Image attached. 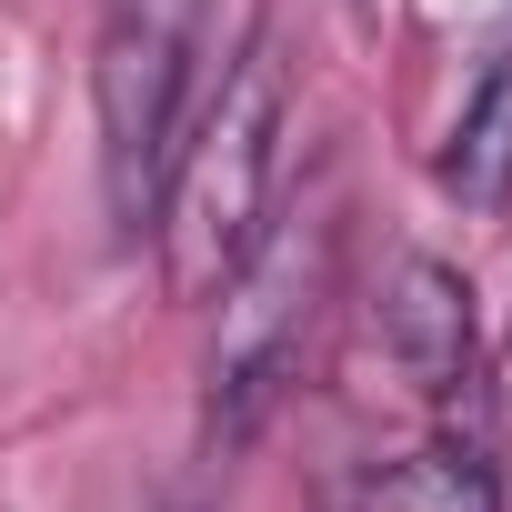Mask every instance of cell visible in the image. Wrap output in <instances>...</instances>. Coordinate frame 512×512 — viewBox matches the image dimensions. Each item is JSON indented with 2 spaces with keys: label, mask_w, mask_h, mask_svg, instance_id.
<instances>
[{
  "label": "cell",
  "mask_w": 512,
  "mask_h": 512,
  "mask_svg": "<svg viewBox=\"0 0 512 512\" xmlns=\"http://www.w3.org/2000/svg\"><path fill=\"white\" fill-rule=\"evenodd\" d=\"M282 141H292V71H282V41L251 31L201 121L181 131L171 171H161V201H151V231H161V272L181 302H211L241 262L251 241L272 231V191H282Z\"/></svg>",
  "instance_id": "obj_1"
},
{
  "label": "cell",
  "mask_w": 512,
  "mask_h": 512,
  "mask_svg": "<svg viewBox=\"0 0 512 512\" xmlns=\"http://www.w3.org/2000/svg\"><path fill=\"white\" fill-rule=\"evenodd\" d=\"M191 71H201V0H111L101 61H91V121H101V201L121 241L151 231L161 171L191 131L181 121Z\"/></svg>",
  "instance_id": "obj_2"
},
{
  "label": "cell",
  "mask_w": 512,
  "mask_h": 512,
  "mask_svg": "<svg viewBox=\"0 0 512 512\" xmlns=\"http://www.w3.org/2000/svg\"><path fill=\"white\" fill-rule=\"evenodd\" d=\"M332 292V221L322 211H282L251 262L211 292L221 302V342H211V452H241L251 422L282 402V382L302 372L312 312Z\"/></svg>",
  "instance_id": "obj_3"
},
{
  "label": "cell",
  "mask_w": 512,
  "mask_h": 512,
  "mask_svg": "<svg viewBox=\"0 0 512 512\" xmlns=\"http://www.w3.org/2000/svg\"><path fill=\"white\" fill-rule=\"evenodd\" d=\"M382 342L402 362V382L442 412H472L482 402V312H472V282L432 251H392L382 272Z\"/></svg>",
  "instance_id": "obj_4"
},
{
  "label": "cell",
  "mask_w": 512,
  "mask_h": 512,
  "mask_svg": "<svg viewBox=\"0 0 512 512\" xmlns=\"http://www.w3.org/2000/svg\"><path fill=\"white\" fill-rule=\"evenodd\" d=\"M352 512H502V472L482 442H422V452L362 472Z\"/></svg>",
  "instance_id": "obj_5"
},
{
  "label": "cell",
  "mask_w": 512,
  "mask_h": 512,
  "mask_svg": "<svg viewBox=\"0 0 512 512\" xmlns=\"http://www.w3.org/2000/svg\"><path fill=\"white\" fill-rule=\"evenodd\" d=\"M442 191L472 211V221H502L512 211V61L482 71V91L462 101L452 141H442Z\"/></svg>",
  "instance_id": "obj_6"
},
{
  "label": "cell",
  "mask_w": 512,
  "mask_h": 512,
  "mask_svg": "<svg viewBox=\"0 0 512 512\" xmlns=\"http://www.w3.org/2000/svg\"><path fill=\"white\" fill-rule=\"evenodd\" d=\"M161 512H211V492H171V502H161Z\"/></svg>",
  "instance_id": "obj_7"
},
{
  "label": "cell",
  "mask_w": 512,
  "mask_h": 512,
  "mask_svg": "<svg viewBox=\"0 0 512 512\" xmlns=\"http://www.w3.org/2000/svg\"><path fill=\"white\" fill-rule=\"evenodd\" d=\"M462 11H502V0H462Z\"/></svg>",
  "instance_id": "obj_8"
}]
</instances>
